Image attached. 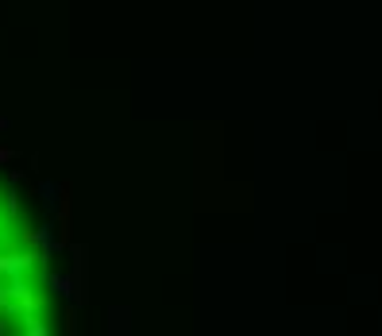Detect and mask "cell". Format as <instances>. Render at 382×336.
<instances>
[{
  "label": "cell",
  "instance_id": "1",
  "mask_svg": "<svg viewBox=\"0 0 382 336\" xmlns=\"http://www.w3.org/2000/svg\"><path fill=\"white\" fill-rule=\"evenodd\" d=\"M39 263H47L39 252H24V247L0 244V278H27L39 270Z\"/></svg>",
  "mask_w": 382,
  "mask_h": 336
},
{
  "label": "cell",
  "instance_id": "2",
  "mask_svg": "<svg viewBox=\"0 0 382 336\" xmlns=\"http://www.w3.org/2000/svg\"><path fill=\"white\" fill-rule=\"evenodd\" d=\"M12 328H16V333H27V336H47V333H50V325H47V321H39V313H31V317H20Z\"/></svg>",
  "mask_w": 382,
  "mask_h": 336
},
{
  "label": "cell",
  "instance_id": "3",
  "mask_svg": "<svg viewBox=\"0 0 382 336\" xmlns=\"http://www.w3.org/2000/svg\"><path fill=\"white\" fill-rule=\"evenodd\" d=\"M54 194H59V190H54V185H50V182H43V185H39V197H43V201L50 205V209L59 205V197H54Z\"/></svg>",
  "mask_w": 382,
  "mask_h": 336
},
{
  "label": "cell",
  "instance_id": "4",
  "mask_svg": "<svg viewBox=\"0 0 382 336\" xmlns=\"http://www.w3.org/2000/svg\"><path fill=\"white\" fill-rule=\"evenodd\" d=\"M50 286H54V290H59V294H74V290H70V278H50Z\"/></svg>",
  "mask_w": 382,
  "mask_h": 336
},
{
  "label": "cell",
  "instance_id": "5",
  "mask_svg": "<svg viewBox=\"0 0 382 336\" xmlns=\"http://www.w3.org/2000/svg\"><path fill=\"white\" fill-rule=\"evenodd\" d=\"M0 162H12V151H8V147H0Z\"/></svg>",
  "mask_w": 382,
  "mask_h": 336
},
{
  "label": "cell",
  "instance_id": "6",
  "mask_svg": "<svg viewBox=\"0 0 382 336\" xmlns=\"http://www.w3.org/2000/svg\"><path fill=\"white\" fill-rule=\"evenodd\" d=\"M4 197H8V194H4V185H0V205H4Z\"/></svg>",
  "mask_w": 382,
  "mask_h": 336
}]
</instances>
